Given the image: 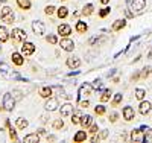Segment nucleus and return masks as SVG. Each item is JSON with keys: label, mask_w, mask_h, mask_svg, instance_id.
Returning a JSON list of instances; mask_svg holds the SVG:
<instances>
[{"label": "nucleus", "mask_w": 152, "mask_h": 143, "mask_svg": "<svg viewBox=\"0 0 152 143\" xmlns=\"http://www.w3.org/2000/svg\"><path fill=\"white\" fill-rule=\"evenodd\" d=\"M11 37H12V41H14V43H21V41H26V38H28L26 32H24L23 29H20V28L12 29Z\"/></svg>", "instance_id": "obj_1"}, {"label": "nucleus", "mask_w": 152, "mask_h": 143, "mask_svg": "<svg viewBox=\"0 0 152 143\" xmlns=\"http://www.w3.org/2000/svg\"><path fill=\"white\" fill-rule=\"evenodd\" d=\"M128 5L132 12H142L146 8V0H131L128 2Z\"/></svg>", "instance_id": "obj_2"}, {"label": "nucleus", "mask_w": 152, "mask_h": 143, "mask_svg": "<svg viewBox=\"0 0 152 143\" xmlns=\"http://www.w3.org/2000/svg\"><path fill=\"white\" fill-rule=\"evenodd\" d=\"M3 107L6 111H12L15 107V99L12 98V93H5L3 95Z\"/></svg>", "instance_id": "obj_3"}, {"label": "nucleus", "mask_w": 152, "mask_h": 143, "mask_svg": "<svg viewBox=\"0 0 152 143\" xmlns=\"http://www.w3.org/2000/svg\"><path fill=\"white\" fill-rule=\"evenodd\" d=\"M32 31L35 35H44L46 34V24L40 20H35V21H32Z\"/></svg>", "instance_id": "obj_4"}, {"label": "nucleus", "mask_w": 152, "mask_h": 143, "mask_svg": "<svg viewBox=\"0 0 152 143\" xmlns=\"http://www.w3.org/2000/svg\"><path fill=\"white\" fill-rule=\"evenodd\" d=\"M35 44L31 43V41H23V46H21V54L23 56H31L34 52H35Z\"/></svg>", "instance_id": "obj_5"}, {"label": "nucleus", "mask_w": 152, "mask_h": 143, "mask_svg": "<svg viewBox=\"0 0 152 143\" xmlns=\"http://www.w3.org/2000/svg\"><path fill=\"white\" fill-rule=\"evenodd\" d=\"M93 90H94V88H93V85H91V84H87V82H85V84H82V85L79 87L78 100H79L82 96H90V95L93 93Z\"/></svg>", "instance_id": "obj_6"}, {"label": "nucleus", "mask_w": 152, "mask_h": 143, "mask_svg": "<svg viewBox=\"0 0 152 143\" xmlns=\"http://www.w3.org/2000/svg\"><path fill=\"white\" fill-rule=\"evenodd\" d=\"M122 116H123V119H125L126 122H131V120L135 119V111H134V108L129 107V105H128V107H123Z\"/></svg>", "instance_id": "obj_7"}, {"label": "nucleus", "mask_w": 152, "mask_h": 143, "mask_svg": "<svg viewBox=\"0 0 152 143\" xmlns=\"http://www.w3.org/2000/svg\"><path fill=\"white\" fill-rule=\"evenodd\" d=\"M59 46H61L62 50H66V52H73V49H75L73 40H70V38H67V37H64V38L59 41Z\"/></svg>", "instance_id": "obj_8"}, {"label": "nucleus", "mask_w": 152, "mask_h": 143, "mask_svg": "<svg viewBox=\"0 0 152 143\" xmlns=\"http://www.w3.org/2000/svg\"><path fill=\"white\" fill-rule=\"evenodd\" d=\"M152 110V103L149 100H140V105H138V113H140L142 116H146L149 111Z\"/></svg>", "instance_id": "obj_9"}, {"label": "nucleus", "mask_w": 152, "mask_h": 143, "mask_svg": "<svg viewBox=\"0 0 152 143\" xmlns=\"http://www.w3.org/2000/svg\"><path fill=\"white\" fill-rule=\"evenodd\" d=\"M59 105H58V99H55V98H47V100H46V103H44V108L47 110V111H55L56 108H58Z\"/></svg>", "instance_id": "obj_10"}, {"label": "nucleus", "mask_w": 152, "mask_h": 143, "mask_svg": "<svg viewBox=\"0 0 152 143\" xmlns=\"http://www.w3.org/2000/svg\"><path fill=\"white\" fill-rule=\"evenodd\" d=\"M66 64H67L69 69H78L81 66V59L78 56H70V58H67Z\"/></svg>", "instance_id": "obj_11"}, {"label": "nucleus", "mask_w": 152, "mask_h": 143, "mask_svg": "<svg viewBox=\"0 0 152 143\" xmlns=\"http://www.w3.org/2000/svg\"><path fill=\"white\" fill-rule=\"evenodd\" d=\"M61 116L62 117H67V116H72V113H73V105L70 102H67V103H64V105H61Z\"/></svg>", "instance_id": "obj_12"}, {"label": "nucleus", "mask_w": 152, "mask_h": 143, "mask_svg": "<svg viewBox=\"0 0 152 143\" xmlns=\"http://www.w3.org/2000/svg\"><path fill=\"white\" fill-rule=\"evenodd\" d=\"M93 123V117H91V116L90 114H84V116H81V120H79V125L85 129V128H88V126H90Z\"/></svg>", "instance_id": "obj_13"}, {"label": "nucleus", "mask_w": 152, "mask_h": 143, "mask_svg": "<svg viewBox=\"0 0 152 143\" xmlns=\"http://www.w3.org/2000/svg\"><path fill=\"white\" fill-rule=\"evenodd\" d=\"M11 58H12V62H14L15 66H18V67H21L23 64H24V58H23V54H18V52H14V54L11 55Z\"/></svg>", "instance_id": "obj_14"}, {"label": "nucleus", "mask_w": 152, "mask_h": 143, "mask_svg": "<svg viewBox=\"0 0 152 143\" xmlns=\"http://www.w3.org/2000/svg\"><path fill=\"white\" fill-rule=\"evenodd\" d=\"M126 26V20H116L113 23V26H111V32H119V31H122L123 28Z\"/></svg>", "instance_id": "obj_15"}, {"label": "nucleus", "mask_w": 152, "mask_h": 143, "mask_svg": "<svg viewBox=\"0 0 152 143\" xmlns=\"http://www.w3.org/2000/svg\"><path fill=\"white\" fill-rule=\"evenodd\" d=\"M58 34L61 37H69L72 34V28H70L69 24H59L58 26Z\"/></svg>", "instance_id": "obj_16"}, {"label": "nucleus", "mask_w": 152, "mask_h": 143, "mask_svg": "<svg viewBox=\"0 0 152 143\" xmlns=\"http://www.w3.org/2000/svg\"><path fill=\"white\" fill-rule=\"evenodd\" d=\"M23 142L24 143H38V142H40V134H38V133L28 134V136H24Z\"/></svg>", "instance_id": "obj_17"}, {"label": "nucleus", "mask_w": 152, "mask_h": 143, "mask_svg": "<svg viewBox=\"0 0 152 143\" xmlns=\"http://www.w3.org/2000/svg\"><path fill=\"white\" fill-rule=\"evenodd\" d=\"M85 140H87V133L85 131H78L73 136V142L75 143H81V142H85Z\"/></svg>", "instance_id": "obj_18"}, {"label": "nucleus", "mask_w": 152, "mask_h": 143, "mask_svg": "<svg viewBox=\"0 0 152 143\" xmlns=\"http://www.w3.org/2000/svg\"><path fill=\"white\" fill-rule=\"evenodd\" d=\"M9 40V32L5 26H0V43H6Z\"/></svg>", "instance_id": "obj_19"}, {"label": "nucleus", "mask_w": 152, "mask_h": 143, "mask_svg": "<svg viewBox=\"0 0 152 143\" xmlns=\"http://www.w3.org/2000/svg\"><path fill=\"white\" fill-rule=\"evenodd\" d=\"M93 12H94V6H93L91 3H87V5L82 8L81 14H82V15H85V17H88V15H91Z\"/></svg>", "instance_id": "obj_20"}, {"label": "nucleus", "mask_w": 152, "mask_h": 143, "mask_svg": "<svg viewBox=\"0 0 152 143\" xmlns=\"http://www.w3.org/2000/svg\"><path fill=\"white\" fill-rule=\"evenodd\" d=\"M52 95H53V90H52V87H43V88L40 90V96H41V98H44V99L50 98Z\"/></svg>", "instance_id": "obj_21"}, {"label": "nucleus", "mask_w": 152, "mask_h": 143, "mask_svg": "<svg viewBox=\"0 0 152 143\" xmlns=\"http://www.w3.org/2000/svg\"><path fill=\"white\" fill-rule=\"evenodd\" d=\"M0 17H2V21H5L6 24H12V23H14V20H15L14 12H8V14H5V15H0Z\"/></svg>", "instance_id": "obj_22"}, {"label": "nucleus", "mask_w": 152, "mask_h": 143, "mask_svg": "<svg viewBox=\"0 0 152 143\" xmlns=\"http://www.w3.org/2000/svg\"><path fill=\"white\" fill-rule=\"evenodd\" d=\"M87 31H88V24L85 21H78V23H76V32L85 34Z\"/></svg>", "instance_id": "obj_23"}, {"label": "nucleus", "mask_w": 152, "mask_h": 143, "mask_svg": "<svg viewBox=\"0 0 152 143\" xmlns=\"http://www.w3.org/2000/svg\"><path fill=\"white\" fill-rule=\"evenodd\" d=\"M81 116H82V114H81L79 110H73V113H72V119H70L72 123H73V125H78L79 120H81Z\"/></svg>", "instance_id": "obj_24"}, {"label": "nucleus", "mask_w": 152, "mask_h": 143, "mask_svg": "<svg viewBox=\"0 0 152 143\" xmlns=\"http://www.w3.org/2000/svg\"><path fill=\"white\" fill-rule=\"evenodd\" d=\"M17 5H18V8L20 9H24V11H28V9H31V0H17Z\"/></svg>", "instance_id": "obj_25"}, {"label": "nucleus", "mask_w": 152, "mask_h": 143, "mask_svg": "<svg viewBox=\"0 0 152 143\" xmlns=\"http://www.w3.org/2000/svg\"><path fill=\"white\" fill-rule=\"evenodd\" d=\"M134 96H135L137 100H143V99L146 98V90H143V88H135Z\"/></svg>", "instance_id": "obj_26"}, {"label": "nucleus", "mask_w": 152, "mask_h": 143, "mask_svg": "<svg viewBox=\"0 0 152 143\" xmlns=\"http://www.w3.org/2000/svg\"><path fill=\"white\" fill-rule=\"evenodd\" d=\"M123 100V95L122 93H116L114 95V99L111 100V107H119V103Z\"/></svg>", "instance_id": "obj_27"}, {"label": "nucleus", "mask_w": 152, "mask_h": 143, "mask_svg": "<svg viewBox=\"0 0 152 143\" xmlns=\"http://www.w3.org/2000/svg\"><path fill=\"white\" fill-rule=\"evenodd\" d=\"M56 14H58L59 18H66V17L69 15V9H67L66 6H61V8L56 9Z\"/></svg>", "instance_id": "obj_28"}, {"label": "nucleus", "mask_w": 152, "mask_h": 143, "mask_svg": "<svg viewBox=\"0 0 152 143\" xmlns=\"http://www.w3.org/2000/svg\"><path fill=\"white\" fill-rule=\"evenodd\" d=\"M52 90L58 95V96H61V98H67V95H66V90L62 88V87H59V85H53L52 87Z\"/></svg>", "instance_id": "obj_29"}, {"label": "nucleus", "mask_w": 152, "mask_h": 143, "mask_svg": "<svg viewBox=\"0 0 152 143\" xmlns=\"http://www.w3.org/2000/svg\"><path fill=\"white\" fill-rule=\"evenodd\" d=\"M28 125H29L28 119H24V117H18V119H17V128L24 129V128H28Z\"/></svg>", "instance_id": "obj_30"}, {"label": "nucleus", "mask_w": 152, "mask_h": 143, "mask_svg": "<svg viewBox=\"0 0 152 143\" xmlns=\"http://www.w3.org/2000/svg\"><path fill=\"white\" fill-rule=\"evenodd\" d=\"M111 99V90H104L100 95V102H108Z\"/></svg>", "instance_id": "obj_31"}, {"label": "nucleus", "mask_w": 152, "mask_h": 143, "mask_svg": "<svg viewBox=\"0 0 152 143\" xmlns=\"http://www.w3.org/2000/svg\"><path fill=\"white\" fill-rule=\"evenodd\" d=\"M94 113H96L97 116H104V114L107 113V108L102 105V103H100V105H96V107H94Z\"/></svg>", "instance_id": "obj_32"}, {"label": "nucleus", "mask_w": 152, "mask_h": 143, "mask_svg": "<svg viewBox=\"0 0 152 143\" xmlns=\"http://www.w3.org/2000/svg\"><path fill=\"white\" fill-rule=\"evenodd\" d=\"M151 72H152V70H151V67H149V66L143 67V69L140 70V78H143V79H146V78H148V76L151 75Z\"/></svg>", "instance_id": "obj_33"}, {"label": "nucleus", "mask_w": 152, "mask_h": 143, "mask_svg": "<svg viewBox=\"0 0 152 143\" xmlns=\"http://www.w3.org/2000/svg\"><path fill=\"white\" fill-rule=\"evenodd\" d=\"M46 41L50 43V44H56V43H58V37L53 35V34H49V35L46 37Z\"/></svg>", "instance_id": "obj_34"}, {"label": "nucleus", "mask_w": 152, "mask_h": 143, "mask_svg": "<svg viewBox=\"0 0 152 143\" xmlns=\"http://www.w3.org/2000/svg\"><path fill=\"white\" fill-rule=\"evenodd\" d=\"M110 12H111V8H108V6H107V8H102V9L99 11V17H100V18H105Z\"/></svg>", "instance_id": "obj_35"}, {"label": "nucleus", "mask_w": 152, "mask_h": 143, "mask_svg": "<svg viewBox=\"0 0 152 143\" xmlns=\"http://www.w3.org/2000/svg\"><path fill=\"white\" fill-rule=\"evenodd\" d=\"M9 128V137H11V140H14V142H17L18 140V137H17V131L12 126H8Z\"/></svg>", "instance_id": "obj_36"}, {"label": "nucleus", "mask_w": 152, "mask_h": 143, "mask_svg": "<svg viewBox=\"0 0 152 143\" xmlns=\"http://www.w3.org/2000/svg\"><path fill=\"white\" fill-rule=\"evenodd\" d=\"M53 128L55 129H62V128H64V120H62V119H56L53 122Z\"/></svg>", "instance_id": "obj_37"}, {"label": "nucleus", "mask_w": 152, "mask_h": 143, "mask_svg": "<svg viewBox=\"0 0 152 143\" xmlns=\"http://www.w3.org/2000/svg\"><path fill=\"white\" fill-rule=\"evenodd\" d=\"M12 98L15 99V102L17 100H21L23 99V93L20 92V90H14V92H12Z\"/></svg>", "instance_id": "obj_38"}, {"label": "nucleus", "mask_w": 152, "mask_h": 143, "mask_svg": "<svg viewBox=\"0 0 152 143\" xmlns=\"http://www.w3.org/2000/svg\"><path fill=\"white\" fill-rule=\"evenodd\" d=\"M55 11H56V8H55L53 5H49V6H46V9H44V12H46L47 15H52Z\"/></svg>", "instance_id": "obj_39"}, {"label": "nucleus", "mask_w": 152, "mask_h": 143, "mask_svg": "<svg viewBox=\"0 0 152 143\" xmlns=\"http://www.w3.org/2000/svg\"><path fill=\"white\" fill-rule=\"evenodd\" d=\"M79 108H88L90 107V100H82V99H79Z\"/></svg>", "instance_id": "obj_40"}, {"label": "nucleus", "mask_w": 152, "mask_h": 143, "mask_svg": "<svg viewBox=\"0 0 152 143\" xmlns=\"http://www.w3.org/2000/svg\"><path fill=\"white\" fill-rule=\"evenodd\" d=\"M91 85H93V88H94V90H102V82H100L99 79H94Z\"/></svg>", "instance_id": "obj_41"}, {"label": "nucleus", "mask_w": 152, "mask_h": 143, "mask_svg": "<svg viewBox=\"0 0 152 143\" xmlns=\"http://www.w3.org/2000/svg\"><path fill=\"white\" fill-rule=\"evenodd\" d=\"M117 119H119V114H117V113H111V114H110V122H111V123H116Z\"/></svg>", "instance_id": "obj_42"}, {"label": "nucleus", "mask_w": 152, "mask_h": 143, "mask_svg": "<svg viewBox=\"0 0 152 143\" xmlns=\"http://www.w3.org/2000/svg\"><path fill=\"white\" fill-rule=\"evenodd\" d=\"M88 128H90V133H91V134H97V131H99V126H97L96 123H91Z\"/></svg>", "instance_id": "obj_43"}, {"label": "nucleus", "mask_w": 152, "mask_h": 143, "mask_svg": "<svg viewBox=\"0 0 152 143\" xmlns=\"http://www.w3.org/2000/svg\"><path fill=\"white\" fill-rule=\"evenodd\" d=\"M0 69H2V72L3 73H8L11 69H9V66H8V64H5V62H0Z\"/></svg>", "instance_id": "obj_44"}, {"label": "nucleus", "mask_w": 152, "mask_h": 143, "mask_svg": "<svg viewBox=\"0 0 152 143\" xmlns=\"http://www.w3.org/2000/svg\"><path fill=\"white\" fill-rule=\"evenodd\" d=\"M8 12H12V9L9 6H3L2 8V12H0V15H5V14H8Z\"/></svg>", "instance_id": "obj_45"}, {"label": "nucleus", "mask_w": 152, "mask_h": 143, "mask_svg": "<svg viewBox=\"0 0 152 143\" xmlns=\"http://www.w3.org/2000/svg\"><path fill=\"white\" fill-rule=\"evenodd\" d=\"M125 12H126V17H129V18H131V17H134V12H132V11L129 9V6L125 9Z\"/></svg>", "instance_id": "obj_46"}, {"label": "nucleus", "mask_w": 152, "mask_h": 143, "mask_svg": "<svg viewBox=\"0 0 152 143\" xmlns=\"http://www.w3.org/2000/svg\"><path fill=\"white\" fill-rule=\"evenodd\" d=\"M138 78H140V72H137V73H134V75L131 76V81H134V82H135V81L138 79Z\"/></svg>", "instance_id": "obj_47"}, {"label": "nucleus", "mask_w": 152, "mask_h": 143, "mask_svg": "<svg viewBox=\"0 0 152 143\" xmlns=\"http://www.w3.org/2000/svg\"><path fill=\"white\" fill-rule=\"evenodd\" d=\"M100 139H107L108 137V131H107V129H104V131L102 133H100V136H99Z\"/></svg>", "instance_id": "obj_48"}, {"label": "nucleus", "mask_w": 152, "mask_h": 143, "mask_svg": "<svg viewBox=\"0 0 152 143\" xmlns=\"http://www.w3.org/2000/svg\"><path fill=\"white\" fill-rule=\"evenodd\" d=\"M37 133L38 134H46V129L44 128H40V129H37Z\"/></svg>", "instance_id": "obj_49"}, {"label": "nucleus", "mask_w": 152, "mask_h": 143, "mask_svg": "<svg viewBox=\"0 0 152 143\" xmlns=\"http://www.w3.org/2000/svg\"><path fill=\"white\" fill-rule=\"evenodd\" d=\"M55 140V136H47V142H53Z\"/></svg>", "instance_id": "obj_50"}, {"label": "nucleus", "mask_w": 152, "mask_h": 143, "mask_svg": "<svg viewBox=\"0 0 152 143\" xmlns=\"http://www.w3.org/2000/svg\"><path fill=\"white\" fill-rule=\"evenodd\" d=\"M100 3H102V5H108L110 0H100Z\"/></svg>", "instance_id": "obj_51"}, {"label": "nucleus", "mask_w": 152, "mask_h": 143, "mask_svg": "<svg viewBox=\"0 0 152 143\" xmlns=\"http://www.w3.org/2000/svg\"><path fill=\"white\" fill-rule=\"evenodd\" d=\"M148 58H149V59H152V50H151L149 54H148Z\"/></svg>", "instance_id": "obj_52"}, {"label": "nucleus", "mask_w": 152, "mask_h": 143, "mask_svg": "<svg viewBox=\"0 0 152 143\" xmlns=\"http://www.w3.org/2000/svg\"><path fill=\"white\" fill-rule=\"evenodd\" d=\"M2 2H8V0H2Z\"/></svg>", "instance_id": "obj_53"}, {"label": "nucleus", "mask_w": 152, "mask_h": 143, "mask_svg": "<svg viewBox=\"0 0 152 143\" xmlns=\"http://www.w3.org/2000/svg\"><path fill=\"white\" fill-rule=\"evenodd\" d=\"M0 3H2V0H0Z\"/></svg>", "instance_id": "obj_54"}]
</instances>
